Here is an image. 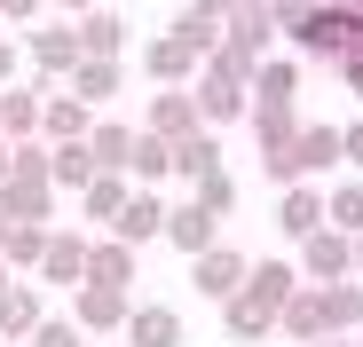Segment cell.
Here are the masks:
<instances>
[{
    "label": "cell",
    "instance_id": "obj_28",
    "mask_svg": "<svg viewBox=\"0 0 363 347\" xmlns=\"http://www.w3.org/2000/svg\"><path fill=\"white\" fill-rule=\"evenodd\" d=\"M166 174H174V142L166 135H135V158H127V182H166Z\"/></svg>",
    "mask_w": 363,
    "mask_h": 347
},
{
    "label": "cell",
    "instance_id": "obj_5",
    "mask_svg": "<svg viewBox=\"0 0 363 347\" xmlns=\"http://www.w3.org/2000/svg\"><path fill=\"white\" fill-rule=\"evenodd\" d=\"M300 276L308 284H355V237L347 229H316V237L300 245Z\"/></svg>",
    "mask_w": 363,
    "mask_h": 347
},
{
    "label": "cell",
    "instance_id": "obj_31",
    "mask_svg": "<svg viewBox=\"0 0 363 347\" xmlns=\"http://www.w3.org/2000/svg\"><path fill=\"white\" fill-rule=\"evenodd\" d=\"M292 95H300V64L292 55H269L253 72V103H292Z\"/></svg>",
    "mask_w": 363,
    "mask_h": 347
},
{
    "label": "cell",
    "instance_id": "obj_30",
    "mask_svg": "<svg viewBox=\"0 0 363 347\" xmlns=\"http://www.w3.org/2000/svg\"><path fill=\"white\" fill-rule=\"evenodd\" d=\"M135 135L143 127H118V119H95V158H103V174H127V158H135Z\"/></svg>",
    "mask_w": 363,
    "mask_h": 347
},
{
    "label": "cell",
    "instance_id": "obj_40",
    "mask_svg": "<svg viewBox=\"0 0 363 347\" xmlns=\"http://www.w3.org/2000/svg\"><path fill=\"white\" fill-rule=\"evenodd\" d=\"M9 87H16V40L0 32V95H9Z\"/></svg>",
    "mask_w": 363,
    "mask_h": 347
},
{
    "label": "cell",
    "instance_id": "obj_35",
    "mask_svg": "<svg viewBox=\"0 0 363 347\" xmlns=\"http://www.w3.org/2000/svg\"><path fill=\"white\" fill-rule=\"evenodd\" d=\"M316 16H324V0H277V32H284V40H300Z\"/></svg>",
    "mask_w": 363,
    "mask_h": 347
},
{
    "label": "cell",
    "instance_id": "obj_18",
    "mask_svg": "<svg viewBox=\"0 0 363 347\" xmlns=\"http://www.w3.org/2000/svg\"><path fill=\"white\" fill-rule=\"evenodd\" d=\"M0 213H9V221H48L55 213V182H48V174H9Z\"/></svg>",
    "mask_w": 363,
    "mask_h": 347
},
{
    "label": "cell",
    "instance_id": "obj_19",
    "mask_svg": "<svg viewBox=\"0 0 363 347\" xmlns=\"http://www.w3.org/2000/svg\"><path fill=\"white\" fill-rule=\"evenodd\" d=\"M127 347H190V339H182V316H174L166 300H143V308L127 316Z\"/></svg>",
    "mask_w": 363,
    "mask_h": 347
},
{
    "label": "cell",
    "instance_id": "obj_8",
    "mask_svg": "<svg viewBox=\"0 0 363 347\" xmlns=\"http://www.w3.org/2000/svg\"><path fill=\"white\" fill-rule=\"evenodd\" d=\"M300 103H253V142H261V166H277V158H292V142H300Z\"/></svg>",
    "mask_w": 363,
    "mask_h": 347
},
{
    "label": "cell",
    "instance_id": "obj_26",
    "mask_svg": "<svg viewBox=\"0 0 363 347\" xmlns=\"http://www.w3.org/2000/svg\"><path fill=\"white\" fill-rule=\"evenodd\" d=\"M64 87H72V95H79L87 110H95V103H111L118 87H127V64H95V55H87V64H79V72H72Z\"/></svg>",
    "mask_w": 363,
    "mask_h": 347
},
{
    "label": "cell",
    "instance_id": "obj_13",
    "mask_svg": "<svg viewBox=\"0 0 363 347\" xmlns=\"http://www.w3.org/2000/svg\"><path fill=\"white\" fill-rule=\"evenodd\" d=\"M143 127H150V135H166V142L198 135V127H206V119H198V95H190V87H158V95H150V110H143Z\"/></svg>",
    "mask_w": 363,
    "mask_h": 347
},
{
    "label": "cell",
    "instance_id": "obj_15",
    "mask_svg": "<svg viewBox=\"0 0 363 347\" xmlns=\"http://www.w3.org/2000/svg\"><path fill=\"white\" fill-rule=\"evenodd\" d=\"M40 119H48V79L0 95V135H9V142H40Z\"/></svg>",
    "mask_w": 363,
    "mask_h": 347
},
{
    "label": "cell",
    "instance_id": "obj_23",
    "mask_svg": "<svg viewBox=\"0 0 363 347\" xmlns=\"http://www.w3.org/2000/svg\"><path fill=\"white\" fill-rule=\"evenodd\" d=\"M40 324H48V308H40V292H32V284H16V292L0 300V339H9V347H24V339H32Z\"/></svg>",
    "mask_w": 363,
    "mask_h": 347
},
{
    "label": "cell",
    "instance_id": "obj_21",
    "mask_svg": "<svg viewBox=\"0 0 363 347\" xmlns=\"http://www.w3.org/2000/svg\"><path fill=\"white\" fill-rule=\"evenodd\" d=\"M174 174H182V182H206V174H221V142H213V127H198V135H182L174 142Z\"/></svg>",
    "mask_w": 363,
    "mask_h": 347
},
{
    "label": "cell",
    "instance_id": "obj_6",
    "mask_svg": "<svg viewBox=\"0 0 363 347\" xmlns=\"http://www.w3.org/2000/svg\"><path fill=\"white\" fill-rule=\"evenodd\" d=\"M24 55L40 64V79H72V72L87 64V47H79V24H40V32H24Z\"/></svg>",
    "mask_w": 363,
    "mask_h": 347
},
{
    "label": "cell",
    "instance_id": "obj_43",
    "mask_svg": "<svg viewBox=\"0 0 363 347\" xmlns=\"http://www.w3.org/2000/svg\"><path fill=\"white\" fill-rule=\"evenodd\" d=\"M55 8H64V16H95V0H55Z\"/></svg>",
    "mask_w": 363,
    "mask_h": 347
},
{
    "label": "cell",
    "instance_id": "obj_42",
    "mask_svg": "<svg viewBox=\"0 0 363 347\" xmlns=\"http://www.w3.org/2000/svg\"><path fill=\"white\" fill-rule=\"evenodd\" d=\"M9 174H16V142L0 135V190H9Z\"/></svg>",
    "mask_w": 363,
    "mask_h": 347
},
{
    "label": "cell",
    "instance_id": "obj_22",
    "mask_svg": "<svg viewBox=\"0 0 363 347\" xmlns=\"http://www.w3.org/2000/svg\"><path fill=\"white\" fill-rule=\"evenodd\" d=\"M79 47L95 55V64H118V55H127V16H111V8L79 16Z\"/></svg>",
    "mask_w": 363,
    "mask_h": 347
},
{
    "label": "cell",
    "instance_id": "obj_25",
    "mask_svg": "<svg viewBox=\"0 0 363 347\" xmlns=\"http://www.w3.org/2000/svg\"><path fill=\"white\" fill-rule=\"evenodd\" d=\"M87 284H135V245L127 237H95V261H87Z\"/></svg>",
    "mask_w": 363,
    "mask_h": 347
},
{
    "label": "cell",
    "instance_id": "obj_37",
    "mask_svg": "<svg viewBox=\"0 0 363 347\" xmlns=\"http://www.w3.org/2000/svg\"><path fill=\"white\" fill-rule=\"evenodd\" d=\"M190 198H198L206 213H229V205H237V182H229V174H206V182H198Z\"/></svg>",
    "mask_w": 363,
    "mask_h": 347
},
{
    "label": "cell",
    "instance_id": "obj_24",
    "mask_svg": "<svg viewBox=\"0 0 363 347\" xmlns=\"http://www.w3.org/2000/svg\"><path fill=\"white\" fill-rule=\"evenodd\" d=\"M111 237H127V245H150V237H166V205L150 198V190H135L127 198V213H118V229Z\"/></svg>",
    "mask_w": 363,
    "mask_h": 347
},
{
    "label": "cell",
    "instance_id": "obj_2",
    "mask_svg": "<svg viewBox=\"0 0 363 347\" xmlns=\"http://www.w3.org/2000/svg\"><path fill=\"white\" fill-rule=\"evenodd\" d=\"M340 158H347L340 127L308 119V127H300V142H292V158H277V166H269V182H277V190H292V182H308V174H324V166H340Z\"/></svg>",
    "mask_w": 363,
    "mask_h": 347
},
{
    "label": "cell",
    "instance_id": "obj_46",
    "mask_svg": "<svg viewBox=\"0 0 363 347\" xmlns=\"http://www.w3.org/2000/svg\"><path fill=\"white\" fill-rule=\"evenodd\" d=\"M237 8H261V16H277V0H237Z\"/></svg>",
    "mask_w": 363,
    "mask_h": 347
},
{
    "label": "cell",
    "instance_id": "obj_9",
    "mask_svg": "<svg viewBox=\"0 0 363 347\" xmlns=\"http://www.w3.org/2000/svg\"><path fill=\"white\" fill-rule=\"evenodd\" d=\"M87 261H95V245L79 237V229H55V237H48V261H40V284L79 292V284H87Z\"/></svg>",
    "mask_w": 363,
    "mask_h": 347
},
{
    "label": "cell",
    "instance_id": "obj_48",
    "mask_svg": "<svg viewBox=\"0 0 363 347\" xmlns=\"http://www.w3.org/2000/svg\"><path fill=\"white\" fill-rule=\"evenodd\" d=\"M316 347H355V339H316Z\"/></svg>",
    "mask_w": 363,
    "mask_h": 347
},
{
    "label": "cell",
    "instance_id": "obj_38",
    "mask_svg": "<svg viewBox=\"0 0 363 347\" xmlns=\"http://www.w3.org/2000/svg\"><path fill=\"white\" fill-rule=\"evenodd\" d=\"M182 16H198V24H229V16H237V0H190Z\"/></svg>",
    "mask_w": 363,
    "mask_h": 347
},
{
    "label": "cell",
    "instance_id": "obj_11",
    "mask_svg": "<svg viewBox=\"0 0 363 347\" xmlns=\"http://www.w3.org/2000/svg\"><path fill=\"white\" fill-rule=\"evenodd\" d=\"M347 40H355V16H347V8H332V0H324V16H316L308 32H300L292 47L308 55V64H332V72H340V55H347Z\"/></svg>",
    "mask_w": 363,
    "mask_h": 347
},
{
    "label": "cell",
    "instance_id": "obj_51",
    "mask_svg": "<svg viewBox=\"0 0 363 347\" xmlns=\"http://www.w3.org/2000/svg\"><path fill=\"white\" fill-rule=\"evenodd\" d=\"M355 347H363V339H355Z\"/></svg>",
    "mask_w": 363,
    "mask_h": 347
},
{
    "label": "cell",
    "instance_id": "obj_33",
    "mask_svg": "<svg viewBox=\"0 0 363 347\" xmlns=\"http://www.w3.org/2000/svg\"><path fill=\"white\" fill-rule=\"evenodd\" d=\"M324 308H332V339H355V324H363V284H324Z\"/></svg>",
    "mask_w": 363,
    "mask_h": 347
},
{
    "label": "cell",
    "instance_id": "obj_12",
    "mask_svg": "<svg viewBox=\"0 0 363 347\" xmlns=\"http://www.w3.org/2000/svg\"><path fill=\"white\" fill-rule=\"evenodd\" d=\"M300 284H308V276H300L292 261H253V276H245V300H253V308H269V316L284 324V308H292V292H300Z\"/></svg>",
    "mask_w": 363,
    "mask_h": 347
},
{
    "label": "cell",
    "instance_id": "obj_47",
    "mask_svg": "<svg viewBox=\"0 0 363 347\" xmlns=\"http://www.w3.org/2000/svg\"><path fill=\"white\" fill-rule=\"evenodd\" d=\"M332 8H347V16H363V0H332Z\"/></svg>",
    "mask_w": 363,
    "mask_h": 347
},
{
    "label": "cell",
    "instance_id": "obj_3",
    "mask_svg": "<svg viewBox=\"0 0 363 347\" xmlns=\"http://www.w3.org/2000/svg\"><path fill=\"white\" fill-rule=\"evenodd\" d=\"M206 64H213V55H206L190 32H174V24L143 47V72H150L158 87H198V72H206Z\"/></svg>",
    "mask_w": 363,
    "mask_h": 347
},
{
    "label": "cell",
    "instance_id": "obj_41",
    "mask_svg": "<svg viewBox=\"0 0 363 347\" xmlns=\"http://www.w3.org/2000/svg\"><path fill=\"white\" fill-rule=\"evenodd\" d=\"M340 142H347V166H363V119H355V127H340Z\"/></svg>",
    "mask_w": 363,
    "mask_h": 347
},
{
    "label": "cell",
    "instance_id": "obj_29",
    "mask_svg": "<svg viewBox=\"0 0 363 347\" xmlns=\"http://www.w3.org/2000/svg\"><path fill=\"white\" fill-rule=\"evenodd\" d=\"M221 324H229V339H237V347H253V339H269V331H284V324H277L269 308H253L245 292H237V300L221 308Z\"/></svg>",
    "mask_w": 363,
    "mask_h": 347
},
{
    "label": "cell",
    "instance_id": "obj_50",
    "mask_svg": "<svg viewBox=\"0 0 363 347\" xmlns=\"http://www.w3.org/2000/svg\"><path fill=\"white\" fill-rule=\"evenodd\" d=\"M0 347H9V339H0Z\"/></svg>",
    "mask_w": 363,
    "mask_h": 347
},
{
    "label": "cell",
    "instance_id": "obj_1",
    "mask_svg": "<svg viewBox=\"0 0 363 347\" xmlns=\"http://www.w3.org/2000/svg\"><path fill=\"white\" fill-rule=\"evenodd\" d=\"M190 95H198V119H206L213 135H221V127H237V119H253V79H237L221 55L198 72V87H190Z\"/></svg>",
    "mask_w": 363,
    "mask_h": 347
},
{
    "label": "cell",
    "instance_id": "obj_39",
    "mask_svg": "<svg viewBox=\"0 0 363 347\" xmlns=\"http://www.w3.org/2000/svg\"><path fill=\"white\" fill-rule=\"evenodd\" d=\"M40 8H48V0H0V24H32Z\"/></svg>",
    "mask_w": 363,
    "mask_h": 347
},
{
    "label": "cell",
    "instance_id": "obj_17",
    "mask_svg": "<svg viewBox=\"0 0 363 347\" xmlns=\"http://www.w3.org/2000/svg\"><path fill=\"white\" fill-rule=\"evenodd\" d=\"M284 339H300V347L332 339V308H324V284H300V292H292V308H284Z\"/></svg>",
    "mask_w": 363,
    "mask_h": 347
},
{
    "label": "cell",
    "instance_id": "obj_10",
    "mask_svg": "<svg viewBox=\"0 0 363 347\" xmlns=\"http://www.w3.org/2000/svg\"><path fill=\"white\" fill-rule=\"evenodd\" d=\"M127 292H118V284H79L72 292V324L79 331H127Z\"/></svg>",
    "mask_w": 363,
    "mask_h": 347
},
{
    "label": "cell",
    "instance_id": "obj_44",
    "mask_svg": "<svg viewBox=\"0 0 363 347\" xmlns=\"http://www.w3.org/2000/svg\"><path fill=\"white\" fill-rule=\"evenodd\" d=\"M9 292H16V268H9V261H0V300H9Z\"/></svg>",
    "mask_w": 363,
    "mask_h": 347
},
{
    "label": "cell",
    "instance_id": "obj_4",
    "mask_svg": "<svg viewBox=\"0 0 363 347\" xmlns=\"http://www.w3.org/2000/svg\"><path fill=\"white\" fill-rule=\"evenodd\" d=\"M245 276H253V261L245 253H237V245H213V253H198L190 261V292H206V300H237V292H245Z\"/></svg>",
    "mask_w": 363,
    "mask_h": 347
},
{
    "label": "cell",
    "instance_id": "obj_16",
    "mask_svg": "<svg viewBox=\"0 0 363 347\" xmlns=\"http://www.w3.org/2000/svg\"><path fill=\"white\" fill-rule=\"evenodd\" d=\"M95 135V110L72 95V87H48V119H40V142H87Z\"/></svg>",
    "mask_w": 363,
    "mask_h": 347
},
{
    "label": "cell",
    "instance_id": "obj_45",
    "mask_svg": "<svg viewBox=\"0 0 363 347\" xmlns=\"http://www.w3.org/2000/svg\"><path fill=\"white\" fill-rule=\"evenodd\" d=\"M9 237H16V221H9V213H0V253H9Z\"/></svg>",
    "mask_w": 363,
    "mask_h": 347
},
{
    "label": "cell",
    "instance_id": "obj_27",
    "mask_svg": "<svg viewBox=\"0 0 363 347\" xmlns=\"http://www.w3.org/2000/svg\"><path fill=\"white\" fill-rule=\"evenodd\" d=\"M127 198H135V182H127V174H95V190H87L79 205H87V221L118 229V213H127Z\"/></svg>",
    "mask_w": 363,
    "mask_h": 347
},
{
    "label": "cell",
    "instance_id": "obj_14",
    "mask_svg": "<svg viewBox=\"0 0 363 347\" xmlns=\"http://www.w3.org/2000/svg\"><path fill=\"white\" fill-rule=\"evenodd\" d=\"M277 229H284V237H300V245H308L316 229H332V205H324V190H308V182H292V190L277 198Z\"/></svg>",
    "mask_w": 363,
    "mask_h": 347
},
{
    "label": "cell",
    "instance_id": "obj_36",
    "mask_svg": "<svg viewBox=\"0 0 363 347\" xmlns=\"http://www.w3.org/2000/svg\"><path fill=\"white\" fill-rule=\"evenodd\" d=\"M24 347H87V331H79L72 316H48V324H40V331H32Z\"/></svg>",
    "mask_w": 363,
    "mask_h": 347
},
{
    "label": "cell",
    "instance_id": "obj_32",
    "mask_svg": "<svg viewBox=\"0 0 363 347\" xmlns=\"http://www.w3.org/2000/svg\"><path fill=\"white\" fill-rule=\"evenodd\" d=\"M48 237H55L48 221H16V237H9V253H0V261L24 276V268H40V261H48Z\"/></svg>",
    "mask_w": 363,
    "mask_h": 347
},
{
    "label": "cell",
    "instance_id": "obj_49",
    "mask_svg": "<svg viewBox=\"0 0 363 347\" xmlns=\"http://www.w3.org/2000/svg\"><path fill=\"white\" fill-rule=\"evenodd\" d=\"M355 276H363V237H355Z\"/></svg>",
    "mask_w": 363,
    "mask_h": 347
},
{
    "label": "cell",
    "instance_id": "obj_20",
    "mask_svg": "<svg viewBox=\"0 0 363 347\" xmlns=\"http://www.w3.org/2000/svg\"><path fill=\"white\" fill-rule=\"evenodd\" d=\"M48 150H55V166H48V174H55V190H79V198H87V190H95V174H103L95 142H48Z\"/></svg>",
    "mask_w": 363,
    "mask_h": 347
},
{
    "label": "cell",
    "instance_id": "obj_34",
    "mask_svg": "<svg viewBox=\"0 0 363 347\" xmlns=\"http://www.w3.org/2000/svg\"><path fill=\"white\" fill-rule=\"evenodd\" d=\"M324 205H332V229L363 237V182H332V190H324Z\"/></svg>",
    "mask_w": 363,
    "mask_h": 347
},
{
    "label": "cell",
    "instance_id": "obj_7",
    "mask_svg": "<svg viewBox=\"0 0 363 347\" xmlns=\"http://www.w3.org/2000/svg\"><path fill=\"white\" fill-rule=\"evenodd\" d=\"M166 245H174L182 261H198V253H213V245H221V213H206L198 198H182V205H166Z\"/></svg>",
    "mask_w": 363,
    "mask_h": 347
}]
</instances>
